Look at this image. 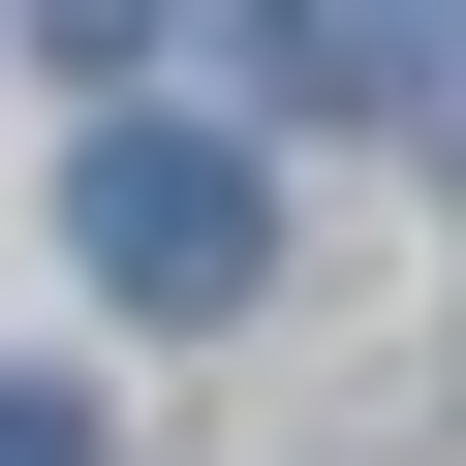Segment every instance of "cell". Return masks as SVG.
Instances as JSON below:
<instances>
[{"label": "cell", "mask_w": 466, "mask_h": 466, "mask_svg": "<svg viewBox=\"0 0 466 466\" xmlns=\"http://www.w3.org/2000/svg\"><path fill=\"white\" fill-rule=\"evenodd\" d=\"M63 249L187 342V311H249V280H280V187H249V125H94V156H63Z\"/></svg>", "instance_id": "obj_1"}, {"label": "cell", "mask_w": 466, "mask_h": 466, "mask_svg": "<svg viewBox=\"0 0 466 466\" xmlns=\"http://www.w3.org/2000/svg\"><path fill=\"white\" fill-rule=\"evenodd\" d=\"M435 63H466V32H249V94H280V125H373V94H435Z\"/></svg>", "instance_id": "obj_2"}, {"label": "cell", "mask_w": 466, "mask_h": 466, "mask_svg": "<svg viewBox=\"0 0 466 466\" xmlns=\"http://www.w3.org/2000/svg\"><path fill=\"white\" fill-rule=\"evenodd\" d=\"M0 466H94V404H63V373H0Z\"/></svg>", "instance_id": "obj_3"}]
</instances>
